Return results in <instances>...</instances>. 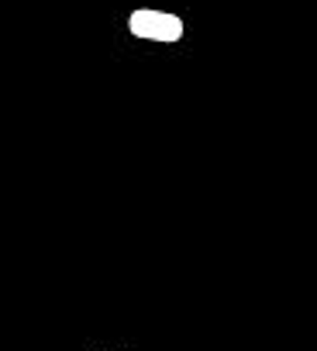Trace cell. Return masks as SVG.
<instances>
[{
    "label": "cell",
    "mask_w": 317,
    "mask_h": 351,
    "mask_svg": "<svg viewBox=\"0 0 317 351\" xmlns=\"http://www.w3.org/2000/svg\"><path fill=\"white\" fill-rule=\"evenodd\" d=\"M128 32H131L134 38H141V42H166V45H173V42H180V38L187 35V25H183V18L173 14V11L138 8V11L128 14Z\"/></svg>",
    "instance_id": "obj_1"
}]
</instances>
